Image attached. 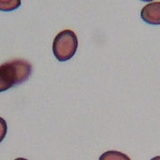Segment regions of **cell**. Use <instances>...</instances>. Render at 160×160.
<instances>
[{"label": "cell", "mask_w": 160, "mask_h": 160, "mask_svg": "<svg viewBox=\"0 0 160 160\" xmlns=\"http://www.w3.org/2000/svg\"><path fill=\"white\" fill-rule=\"evenodd\" d=\"M32 71L29 61L17 58L3 63L0 66V91H6L26 81Z\"/></svg>", "instance_id": "obj_1"}, {"label": "cell", "mask_w": 160, "mask_h": 160, "mask_svg": "<svg viewBox=\"0 0 160 160\" xmlns=\"http://www.w3.org/2000/svg\"><path fill=\"white\" fill-rule=\"evenodd\" d=\"M78 40L71 30H63L54 38L52 51L58 61H67L72 58L78 50Z\"/></svg>", "instance_id": "obj_2"}, {"label": "cell", "mask_w": 160, "mask_h": 160, "mask_svg": "<svg viewBox=\"0 0 160 160\" xmlns=\"http://www.w3.org/2000/svg\"><path fill=\"white\" fill-rule=\"evenodd\" d=\"M140 16L142 20L149 24H160V1L151 2L147 4L141 9Z\"/></svg>", "instance_id": "obj_3"}, {"label": "cell", "mask_w": 160, "mask_h": 160, "mask_svg": "<svg viewBox=\"0 0 160 160\" xmlns=\"http://www.w3.org/2000/svg\"><path fill=\"white\" fill-rule=\"evenodd\" d=\"M99 160H131L124 153L119 152L116 150H110L102 153L100 156Z\"/></svg>", "instance_id": "obj_4"}, {"label": "cell", "mask_w": 160, "mask_h": 160, "mask_svg": "<svg viewBox=\"0 0 160 160\" xmlns=\"http://www.w3.org/2000/svg\"><path fill=\"white\" fill-rule=\"evenodd\" d=\"M21 2L19 0H14V1H2L1 0V10L3 11H11L15 8H18L20 6Z\"/></svg>", "instance_id": "obj_5"}, {"label": "cell", "mask_w": 160, "mask_h": 160, "mask_svg": "<svg viewBox=\"0 0 160 160\" xmlns=\"http://www.w3.org/2000/svg\"><path fill=\"white\" fill-rule=\"evenodd\" d=\"M150 160H160V156H158V157H155V158H153Z\"/></svg>", "instance_id": "obj_6"}, {"label": "cell", "mask_w": 160, "mask_h": 160, "mask_svg": "<svg viewBox=\"0 0 160 160\" xmlns=\"http://www.w3.org/2000/svg\"><path fill=\"white\" fill-rule=\"evenodd\" d=\"M15 160H27V159H25V158H16V159Z\"/></svg>", "instance_id": "obj_7"}]
</instances>
